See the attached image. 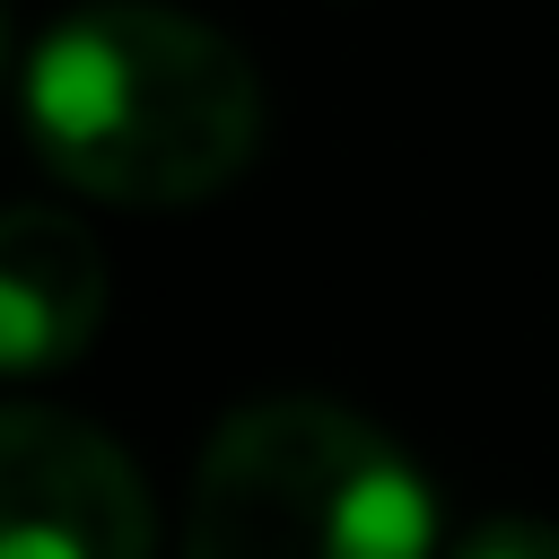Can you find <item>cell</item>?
Returning <instances> with one entry per match:
<instances>
[{
    "label": "cell",
    "instance_id": "obj_3",
    "mask_svg": "<svg viewBox=\"0 0 559 559\" xmlns=\"http://www.w3.org/2000/svg\"><path fill=\"white\" fill-rule=\"evenodd\" d=\"M140 463L79 411L0 402V559H148Z\"/></svg>",
    "mask_w": 559,
    "mask_h": 559
},
{
    "label": "cell",
    "instance_id": "obj_1",
    "mask_svg": "<svg viewBox=\"0 0 559 559\" xmlns=\"http://www.w3.org/2000/svg\"><path fill=\"white\" fill-rule=\"evenodd\" d=\"M17 114L70 192L183 210L245 175L262 140V79L218 26L183 9L96 0L35 44Z\"/></svg>",
    "mask_w": 559,
    "mask_h": 559
},
{
    "label": "cell",
    "instance_id": "obj_4",
    "mask_svg": "<svg viewBox=\"0 0 559 559\" xmlns=\"http://www.w3.org/2000/svg\"><path fill=\"white\" fill-rule=\"evenodd\" d=\"M105 323V253L61 210H0V376L70 367Z\"/></svg>",
    "mask_w": 559,
    "mask_h": 559
},
{
    "label": "cell",
    "instance_id": "obj_6",
    "mask_svg": "<svg viewBox=\"0 0 559 559\" xmlns=\"http://www.w3.org/2000/svg\"><path fill=\"white\" fill-rule=\"evenodd\" d=\"M0 35H9V17H0Z\"/></svg>",
    "mask_w": 559,
    "mask_h": 559
},
{
    "label": "cell",
    "instance_id": "obj_5",
    "mask_svg": "<svg viewBox=\"0 0 559 559\" xmlns=\"http://www.w3.org/2000/svg\"><path fill=\"white\" fill-rule=\"evenodd\" d=\"M454 559H559V524H542V515H489Z\"/></svg>",
    "mask_w": 559,
    "mask_h": 559
},
{
    "label": "cell",
    "instance_id": "obj_2",
    "mask_svg": "<svg viewBox=\"0 0 559 559\" xmlns=\"http://www.w3.org/2000/svg\"><path fill=\"white\" fill-rule=\"evenodd\" d=\"M437 498L384 428L341 402L271 393L210 428L183 559H428Z\"/></svg>",
    "mask_w": 559,
    "mask_h": 559
}]
</instances>
